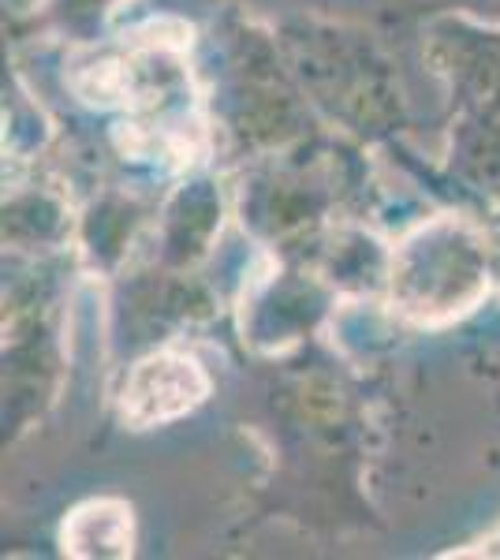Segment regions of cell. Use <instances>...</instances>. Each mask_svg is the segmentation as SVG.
I'll use <instances>...</instances> for the list:
<instances>
[{
  "mask_svg": "<svg viewBox=\"0 0 500 560\" xmlns=\"http://www.w3.org/2000/svg\"><path fill=\"white\" fill-rule=\"evenodd\" d=\"M206 393L209 377L195 359L179 355V351H161V355L142 359L127 374L120 415L127 427L135 430L165 427V422L184 419L187 411H195L206 400Z\"/></svg>",
  "mask_w": 500,
  "mask_h": 560,
  "instance_id": "1",
  "label": "cell"
},
{
  "mask_svg": "<svg viewBox=\"0 0 500 560\" xmlns=\"http://www.w3.org/2000/svg\"><path fill=\"white\" fill-rule=\"evenodd\" d=\"M68 557H127L135 546V520L124 501H86L63 523Z\"/></svg>",
  "mask_w": 500,
  "mask_h": 560,
  "instance_id": "2",
  "label": "cell"
}]
</instances>
